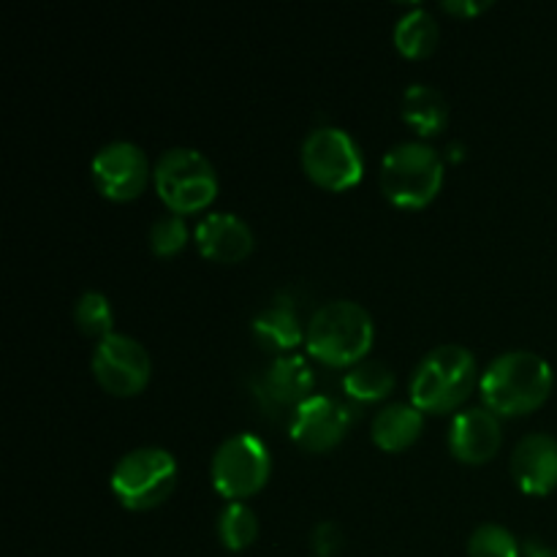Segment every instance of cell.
Listing matches in <instances>:
<instances>
[{"label": "cell", "instance_id": "7c38bea8", "mask_svg": "<svg viewBox=\"0 0 557 557\" xmlns=\"http://www.w3.org/2000/svg\"><path fill=\"white\" fill-rule=\"evenodd\" d=\"M504 446V428L500 419L484 406L457 411L449 428V451L455 460L466 466H484L495 460Z\"/></svg>", "mask_w": 557, "mask_h": 557}, {"label": "cell", "instance_id": "9c48e42d", "mask_svg": "<svg viewBox=\"0 0 557 557\" xmlns=\"http://www.w3.org/2000/svg\"><path fill=\"white\" fill-rule=\"evenodd\" d=\"M90 368L103 392L114 397H136L150 384L152 359L136 337L112 332L98 341Z\"/></svg>", "mask_w": 557, "mask_h": 557}, {"label": "cell", "instance_id": "603a6c76", "mask_svg": "<svg viewBox=\"0 0 557 557\" xmlns=\"http://www.w3.org/2000/svg\"><path fill=\"white\" fill-rule=\"evenodd\" d=\"M468 557H520V542L504 525H479L468 539Z\"/></svg>", "mask_w": 557, "mask_h": 557}, {"label": "cell", "instance_id": "ffe728a7", "mask_svg": "<svg viewBox=\"0 0 557 557\" xmlns=\"http://www.w3.org/2000/svg\"><path fill=\"white\" fill-rule=\"evenodd\" d=\"M343 392L357 403H381L395 392V373L379 359H364L348 370Z\"/></svg>", "mask_w": 557, "mask_h": 557}, {"label": "cell", "instance_id": "8fae6325", "mask_svg": "<svg viewBox=\"0 0 557 557\" xmlns=\"http://www.w3.org/2000/svg\"><path fill=\"white\" fill-rule=\"evenodd\" d=\"M351 428V411L341 400L326 395H313L294 411L288 433L292 441L308 455L332 451Z\"/></svg>", "mask_w": 557, "mask_h": 557}, {"label": "cell", "instance_id": "5b68a950", "mask_svg": "<svg viewBox=\"0 0 557 557\" xmlns=\"http://www.w3.org/2000/svg\"><path fill=\"white\" fill-rule=\"evenodd\" d=\"M152 185L174 215H196L215 201L221 183L205 152L194 147H172L152 163Z\"/></svg>", "mask_w": 557, "mask_h": 557}, {"label": "cell", "instance_id": "ac0fdd59", "mask_svg": "<svg viewBox=\"0 0 557 557\" xmlns=\"http://www.w3.org/2000/svg\"><path fill=\"white\" fill-rule=\"evenodd\" d=\"M400 112L408 128H413V134H419L422 139L438 136L449 125V101H446V96L435 87L422 85V82H417V85L403 92Z\"/></svg>", "mask_w": 557, "mask_h": 557}, {"label": "cell", "instance_id": "2e32d148", "mask_svg": "<svg viewBox=\"0 0 557 557\" xmlns=\"http://www.w3.org/2000/svg\"><path fill=\"white\" fill-rule=\"evenodd\" d=\"M315 375L310 370V364L305 362L297 354H286V357H277L275 362L267 368L264 379H261V392H264L267 400H272L275 406H292L297 411L308 397H313Z\"/></svg>", "mask_w": 557, "mask_h": 557}, {"label": "cell", "instance_id": "30bf717a", "mask_svg": "<svg viewBox=\"0 0 557 557\" xmlns=\"http://www.w3.org/2000/svg\"><path fill=\"white\" fill-rule=\"evenodd\" d=\"M90 180L103 199L125 205V201L139 199L150 185V158L134 141L114 139L92 156Z\"/></svg>", "mask_w": 557, "mask_h": 557}, {"label": "cell", "instance_id": "9a60e30c", "mask_svg": "<svg viewBox=\"0 0 557 557\" xmlns=\"http://www.w3.org/2000/svg\"><path fill=\"white\" fill-rule=\"evenodd\" d=\"M305 330L302 319L297 313V305L288 294H277L264 310L253 319V335L267 351H277L281 357H286L288 351H294L297 346L305 343Z\"/></svg>", "mask_w": 557, "mask_h": 557}, {"label": "cell", "instance_id": "4fadbf2b", "mask_svg": "<svg viewBox=\"0 0 557 557\" xmlns=\"http://www.w3.org/2000/svg\"><path fill=\"white\" fill-rule=\"evenodd\" d=\"M511 479L525 495H549L557 490V438L531 433L511 451Z\"/></svg>", "mask_w": 557, "mask_h": 557}, {"label": "cell", "instance_id": "4316f807", "mask_svg": "<svg viewBox=\"0 0 557 557\" xmlns=\"http://www.w3.org/2000/svg\"><path fill=\"white\" fill-rule=\"evenodd\" d=\"M525 557H557V547H531Z\"/></svg>", "mask_w": 557, "mask_h": 557}, {"label": "cell", "instance_id": "6da1fadb", "mask_svg": "<svg viewBox=\"0 0 557 557\" xmlns=\"http://www.w3.org/2000/svg\"><path fill=\"white\" fill-rule=\"evenodd\" d=\"M553 368L533 351L500 354L479 381L484 408L498 419H517L539 411L553 395Z\"/></svg>", "mask_w": 557, "mask_h": 557}, {"label": "cell", "instance_id": "7a4b0ae2", "mask_svg": "<svg viewBox=\"0 0 557 557\" xmlns=\"http://www.w3.org/2000/svg\"><path fill=\"white\" fill-rule=\"evenodd\" d=\"M373 315L354 299H332L315 308L305 330V348L326 368H357L373 348Z\"/></svg>", "mask_w": 557, "mask_h": 557}, {"label": "cell", "instance_id": "484cf974", "mask_svg": "<svg viewBox=\"0 0 557 557\" xmlns=\"http://www.w3.org/2000/svg\"><path fill=\"white\" fill-rule=\"evenodd\" d=\"M493 3H476V0H446L441 9L446 11V14H455V16H462V20H468V16H476L482 14V11H487Z\"/></svg>", "mask_w": 557, "mask_h": 557}, {"label": "cell", "instance_id": "7402d4cb", "mask_svg": "<svg viewBox=\"0 0 557 557\" xmlns=\"http://www.w3.org/2000/svg\"><path fill=\"white\" fill-rule=\"evenodd\" d=\"M74 324L85 337L103 341V337L112 335L114 310L109 297H103L101 292L79 294V299L74 302Z\"/></svg>", "mask_w": 557, "mask_h": 557}, {"label": "cell", "instance_id": "44dd1931", "mask_svg": "<svg viewBox=\"0 0 557 557\" xmlns=\"http://www.w3.org/2000/svg\"><path fill=\"white\" fill-rule=\"evenodd\" d=\"M218 539L228 553H245L259 539L261 525L248 504H226L218 515Z\"/></svg>", "mask_w": 557, "mask_h": 557}, {"label": "cell", "instance_id": "d4e9b609", "mask_svg": "<svg viewBox=\"0 0 557 557\" xmlns=\"http://www.w3.org/2000/svg\"><path fill=\"white\" fill-rule=\"evenodd\" d=\"M343 531L337 522H319L313 528V536H310V544H313V553L319 557H335L343 549Z\"/></svg>", "mask_w": 557, "mask_h": 557}, {"label": "cell", "instance_id": "cb8c5ba5", "mask_svg": "<svg viewBox=\"0 0 557 557\" xmlns=\"http://www.w3.org/2000/svg\"><path fill=\"white\" fill-rule=\"evenodd\" d=\"M147 239H150V250L158 256V259H172V256H177L180 250L188 245L190 239L188 223H185L183 215L166 212V215H161L156 223H152Z\"/></svg>", "mask_w": 557, "mask_h": 557}, {"label": "cell", "instance_id": "ba28073f", "mask_svg": "<svg viewBox=\"0 0 557 557\" xmlns=\"http://www.w3.org/2000/svg\"><path fill=\"white\" fill-rule=\"evenodd\" d=\"M305 174L324 190H341L359 185L364 174V158L357 139L337 125H319L310 131L299 150Z\"/></svg>", "mask_w": 557, "mask_h": 557}, {"label": "cell", "instance_id": "277c9868", "mask_svg": "<svg viewBox=\"0 0 557 557\" xmlns=\"http://www.w3.org/2000/svg\"><path fill=\"white\" fill-rule=\"evenodd\" d=\"M444 158L428 141H400L381 161L379 183L400 210H424L444 188Z\"/></svg>", "mask_w": 557, "mask_h": 557}, {"label": "cell", "instance_id": "8992f818", "mask_svg": "<svg viewBox=\"0 0 557 557\" xmlns=\"http://www.w3.org/2000/svg\"><path fill=\"white\" fill-rule=\"evenodd\" d=\"M180 466L172 451L161 446H139L123 455L114 466L112 493L128 511H152L169 500L177 487Z\"/></svg>", "mask_w": 557, "mask_h": 557}, {"label": "cell", "instance_id": "e0dca14e", "mask_svg": "<svg viewBox=\"0 0 557 557\" xmlns=\"http://www.w3.org/2000/svg\"><path fill=\"white\" fill-rule=\"evenodd\" d=\"M422 433L424 413L413 403H389V406L375 413L373 424H370L373 444L381 451H389V455L411 449L422 438Z\"/></svg>", "mask_w": 557, "mask_h": 557}, {"label": "cell", "instance_id": "5bb4252c", "mask_svg": "<svg viewBox=\"0 0 557 557\" xmlns=\"http://www.w3.org/2000/svg\"><path fill=\"white\" fill-rule=\"evenodd\" d=\"M196 248L215 264H239L253 253V232L234 212H210L196 223Z\"/></svg>", "mask_w": 557, "mask_h": 557}, {"label": "cell", "instance_id": "3957f363", "mask_svg": "<svg viewBox=\"0 0 557 557\" xmlns=\"http://www.w3.org/2000/svg\"><path fill=\"white\" fill-rule=\"evenodd\" d=\"M479 384L476 357L466 346H446L433 348L417 364L411 379V403L422 413H444L457 411L466 406L468 397L473 395Z\"/></svg>", "mask_w": 557, "mask_h": 557}, {"label": "cell", "instance_id": "d6986e66", "mask_svg": "<svg viewBox=\"0 0 557 557\" xmlns=\"http://www.w3.org/2000/svg\"><path fill=\"white\" fill-rule=\"evenodd\" d=\"M392 38H395V47L403 58L424 60L438 49L441 27L428 9L417 5L397 20Z\"/></svg>", "mask_w": 557, "mask_h": 557}, {"label": "cell", "instance_id": "52a82bcc", "mask_svg": "<svg viewBox=\"0 0 557 557\" xmlns=\"http://www.w3.org/2000/svg\"><path fill=\"white\" fill-rule=\"evenodd\" d=\"M272 476V455L264 441L253 433L228 435L215 449L210 479L218 495L228 504H245L267 487Z\"/></svg>", "mask_w": 557, "mask_h": 557}]
</instances>
